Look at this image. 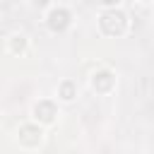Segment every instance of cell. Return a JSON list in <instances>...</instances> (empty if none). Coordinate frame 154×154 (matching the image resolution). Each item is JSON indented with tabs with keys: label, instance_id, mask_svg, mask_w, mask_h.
Masks as SVG:
<instances>
[{
	"label": "cell",
	"instance_id": "cell-1",
	"mask_svg": "<svg viewBox=\"0 0 154 154\" xmlns=\"http://www.w3.org/2000/svg\"><path fill=\"white\" fill-rule=\"evenodd\" d=\"M132 22H130V14L123 10V7H111V10H101L99 17H96V29L101 36H108V38H120L130 31Z\"/></svg>",
	"mask_w": 154,
	"mask_h": 154
},
{
	"label": "cell",
	"instance_id": "cell-2",
	"mask_svg": "<svg viewBox=\"0 0 154 154\" xmlns=\"http://www.w3.org/2000/svg\"><path fill=\"white\" fill-rule=\"evenodd\" d=\"M14 140H17V144H19L24 152H36V149H41L43 142H46V128L38 125V123H34V120L29 118V120L19 123Z\"/></svg>",
	"mask_w": 154,
	"mask_h": 154
},
{
	"label": "cell",
	"instance_id": "cell-3",
	"mask_svg": "<svg viewBox=\"0 0 154 154\" xmlns=\"http://www.w3.org/2000/svg\"><path fill=\"white\" fill-rule=\"evenodd\" d=\"M29 118L43 128H51L58 123L60 118V103L55 101V96H43V99H36L29 108Z\"/></svg>",
	"mask_w": 154,
	"mask_h": 154
},
{
	"label": "cell",
	"instance_id": "cell-4",
	"mask_svg": "<svg viewBox=\"0 0 154 154\" xmlns=\"http://www.w3.org/2000/svg\"><path fill=\"white\" fill-rule=\"evenodd\" d=\"M43 26L51 31V34H65L70 26H72V10L67 5H51L46 12H43Z\"/></svg>",
	"mask_w": 154,
	"mask_h": 154
},
{
	"label": "cell",
	"instance_id": "cell-5",
	"mask_svg": "<svg viewBox=\"0 0 154 154\" xmlns=\"http://www.w3.org/2000/svg\"><path fill=\"white\" fill-rule=\"evenodd\" d=\"M87 82H89V89H91L96 96H108V94H113L116 87H118V75H116V70L101 65V67H96V70L87 77Z\"/></svg>",
	"mask_w": 154,
	"mask_h": 154
},
{
	"label": "cell",
	"instance_id": "cell-6",
	"mask_svg": "<svg viewBox=\"0 0 154 154\" xmlns=\"http://www.w3.org/2000/svg\"><path fill=\"white\" fill-rule=\"evenodd\" d=\"M29 48H31V38H29L26 31L17 29V31H10V34L5 36V51H7L10 55L24 58V55L29 53Z\"/></svg>",
	"mask_w": 154,
	"mask_h": 154
},
{
	"label": "cell",
	"instance_id": "cell-7",
	"mask_svg": "<svg viewBox=\"0 0 154 154\" xmlns=\"http://www.w3.org/2000/svg\"><path fill=\"white\" fill-rule=\"evenodd\" d=\"M77 94H79V87H77V79H72V77H63L55 84V101L58 103H75Z\"/></svg>",
	"mask_w": 154,
	"mask_h": 154
},
{
	"label": "cell",
	"instance_id": "cell-8",
	"mask_svg": "<svg viewBox=\"0 0 154 154\" xmlns=\"http://www.w3.org/2000/svg\"><path fill=\"white\" fill-rule=\"evenodd\" d=\"M51 5H53V0H29V7H31V10H38L41 14H43Z\"/></svg>",
	"mask_w": 154,
	"mask_h": 154
},
{
	"label": "cell",
	"instance_id": "cell-9",
	"mask_svg": "<svg viewBox=\"0 0 154 154\" xmlns=\"http://www.w3.org/2000/svg\"><path fill=\"white\" fill-rule=\"evenodd\" d=\"M96 2H99L101 10H111V7H120L123 0H96Z\"/></svg>",
	"mask_w": 154,
	"mask_h": 154
},
{
	"label": "cell",
	"instance_id": "cell-10",
	"mask_svg": "<svg viewBox=\"0 0 154 154\" xmlns=\"http://www.w3.org/2000/svg\"><path fill=\"white\" fill-rule=\"evenodd\" d=\"M137 2H152V0H137Z\"/></svg>",
	"mask_w": 154,
	"mask_h": 154
}]
</instances>
